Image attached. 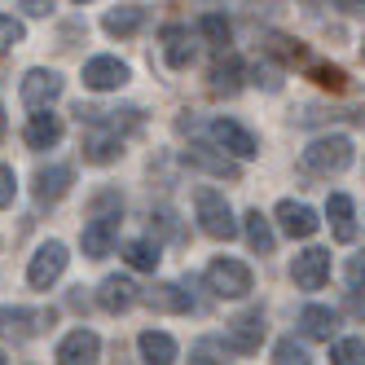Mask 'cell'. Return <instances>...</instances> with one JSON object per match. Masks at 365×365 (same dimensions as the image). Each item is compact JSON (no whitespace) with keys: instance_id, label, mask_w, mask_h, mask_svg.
Wrapping results in <instances>:
<instances>
[{"instance_id":"cell-19","label":"cell","mask_w":365,"mask_h":365,"mask_svg":"<svg viewBox=\"0 0 365 365\" xmlns=\"http://www.w3.org/2000/svg\"><path fill=\"white\" fill-rule=\"evenodd\" d=\"M299 326H304L308 339H330L334 326H339V317H334L330 308H322V304H308V308H304V317H299Z\"/></svg>"},{"instance_id":"cell-17","label":"cell","mask_w":365,"mask_h":365,"mask_svg":"<svg viewBox=\"0 0 365 365\" xmlns=\"http://www.w3.org/2000/svg\"><path fill=\"white\" fill-rule=\"evenodd\" d=\"M330 225H334V238L339 242H352L356 238V220H352V198L348 194H330Z\"/></svg>"},{"instance_id":"cell-5","label":"cell","mask_w":365,"mask_h":365,"mask_svg":"<svg viewBox=\"0 0 365 365\" xmlns=\"http://www.w3.org/2000/svg\"><path fill=\"white\" fill-rule=\"evenodd\" d=\"M66 269V247L62 242H44L36 255H31V269H27V282L36 286V291H48Z\"/></svg>"},{"instance_id":"cell-26","label":"cell","mask_w":365,"mask_h":365,"mask_svg":"<svg viewBox=\"0 0 365 365\" xmlns=\"http://www.w3.org/2000/svg\"><path fill=\"white\" fill-rule=\"evenodd\" d=\"M330 361L334 365H365V339H339L330 348Z\"/></svg>"},{"instance_id":"cell-22","label":"cell","mask_w":365,"mask_h":365,"mask_svg":"<svg viewBox=\"0 0 365 365\" xmlns=\"http://www.w3.org/2000/svg\"><path fill=\"white\" fill-rule=\"evenodd\" d=\"M242 229H247V242H251V251H259V255H269V251L277 247V238H273V229H269V220L259 216V212H247Z\"/></svg>"},{"instance_id":"cell-12","label":"cell","mask_w":365,"mask_h":365,"mask_svg":"<svg viewBox=\"0 0 365 365\" xmlns=\"http://www.w3.org/2000/svg\"><path fill=\"white\" fill-rule=\"evenodd\" d=\"M115 233H119V216H97V220H88V229H84V255H106L110 247H115Z\"/></svg>"},{"instance_id":"cell-20","label":"cell","mask_w":365,"mask_h":365,"mask_svg":"<svg viewBox=\"0 0 365 365\" xmlns=\"http://www.w3.org/2000/svg\"><path fill=\"white\" fill-rule=\"evenodd\" d=\"M145 299H150V308H163V312H185L190 308V295L180 291V286H172V282H154Z\"/></svg>"},{"instance_id":"cell-1","label":"cell","mask_w":365,"mask_h":365,"mask_svg":"<svg viewBox=\"0 0 365 365\" xmlns=\"http://www.w3.org/2000/svg\"><path fill=\"white\" fill-rule=\"evenodd\" d=\"M194 207H198V225H202V233H212V238H225V242L233 238V233H238V220H233L225 194H216V190H198Z\"/></svg>"},{"instance_id":"cell-23","label":"cell","mask_w":365,"mask_h":365,"mask_svg":"<svg viewBox=\"0 0 365 365\" xmlns=\"http://www.w3.org/2000/svg\"><path fill=\"white\" fill-rule=\"evenodd\" d=\"M141 18H145V9H141V5L110 9V14H106V31H110V36H133V31L141 27Z\"/></svg>"},{"instance_id":"cell-31","label":"cell","mask_w":365,"mask_h":365,"mask_svg":"<svg viewBox=\"0 0 365 365\" xmlns=\"http://www.w3.org/2000/svg\"><path fill=\"white\" fill-rule=\"evenodd\" d=\"M312 80H317L322 88H334V93H339V88L348 84V75L339 71V66H317V71H312Z\"/></svg>"},{"instance_id":"cell-14","label":"cell","mask_w":365,"mask_h":365,"mask_svg":"<svg viewBox=\"0 0 365 365\" xmlns=\"http://www.w3.org/2000/svg\"><path fill=\"white\" fill-rule=\"evenodd\" d=\"M137 348H141L145 365H172L176 361V344H172V334H163V330H141Z\"/></svg>"},{"instance_id":"cell-25","label":"cell","mask_w":365,"mask_h":365,"mask_svg":"<svg viewBox=\"0 0 365 365\" xmlns=\"http://www.w3.org/2000/svg\"><path fill=\"white\" fill-rule=\"evenodd\" d=\"M185 163L207 168V172H216V176H238V168H233L229 159H216V154H207V145H190V150H185Z\"/></svg>"},{"instance_id":"cell-15","label":"cell","mask_w":365,"mask_h":365,"mask_svg":"<svg viewBox=\"0 0 365 365\" xmlns=\"http://www.w3.org/2000/svg\"><path fill=\"white\" fill-rule=\"evenodd\" d=\"M71 168H40L36 172V198L40 202H58V198H66V190H71Z\"/></svg>"},{"instance_id":"cell-6","label":"cell","mask_w":365,"mask_h":365,"mask_svg":"<svg viewBox=\"0 0 365 365\" xmlns=\"http://www.w3.org/2000/svg\"><path fill=\"white\" fill-rule=\"evenodd\" d=\"M97 352H101V339L93 330H71L58 348V365H97Z\"/></svg>"},{"instance_id":"cell-2","label":"cell","mask_w":365,"mask_h":365,"mask_svg":"<svg viewBox=\"0 0 365 365\" xmlns=\"http://www.w3.org/2000/svg\"><path fill=\"white\" fill-rule=\"evenodd\" d=\"M207 286L220 299H242L251 291V269L238 259H216V264H207Z\"/></svg>"},{"instance_id":"cell-28","label":"cell","mask_w":365,"mask_h":365,"mask_svg":"<svg viewBox=\"0 0 365 365\" xmlns=\"http://www.w3.org/2000/svg\"><path fill=\"white\" fill-rule=\"evenodd\" d=\"M238 75H242V62L229 53V58H220V62L212 66V84H216V88H229V93H233V88H238Z\"/></svg>"},{"instance_id":"cell-33","label":"cell","mask_w":365,"mask_h":365,"mask_svg":"<svg viewBox=\"0 0 365 365\" xmlns=\"http://www.w3.org/2000/svg\"><path fill=\"white\" fill-rule=\"evenodd\" d=\"M348 282H352V291H365V255L348 259Z\"/></svg>"},{"instance_id":"cell-10","label":"cell","mask_w":365,"mask_h":365,"mask_svg":"<svg viewBox=\"0 0 365 365\" xmlns=\"http://www.w3.org/2000/svg\"><path fill=\"white\" fill-rule=\"evenodd\" d=\"M212 137H216V145H225L229 154H238V159H251V154H255V137L247 133L242 123H233V119H216V123H212Z\"/></svg>"},{"instance_id":"cell-35","label":"cell","mask_w":365,"mask_h":365,"mask_svg":"<svg viewBox=\"0 0 365 365\" xmlns=\"http://www.w3.org/2000/svg\"><path fill=\"white\" fill-rule=\"evenodd\" d=\"M0 365H5V352H0Z\"/></svg>"},{"instance_id":"cell-13","label":"cell","mask_w":365,"mask_h":365,"mask_svg":"<svg viewBox=\"0 0 365 365\" xmlns=\"http://www.w3.org/2000/svg\"><path fill=\"white\" fill-rule=\"evenodd\" d=\"M97 304L106 308V312H128L137 304V286L128 282V277H106L101 282V291H97Z\"/></svg>"},{"instance_id":"cell-32","label":"cell","mask_w":365,"mask_h":365,"mask_svg":"<svg viewBox=\"0 0 365 365\" xmlns=\"http://www.w3.org/2000/svg\"><path fill=\"white\" fill-rule=\"evenodd\" d=\"M14 190H18L14 168H5V163H0V207H9V202H14Z\"/></svg>"},{"instance_id":"cell-4","label":"cell","mask_w":365,"mask_h":365,"mask_svg":"<svg viewBox=\"0 0 365 365\" xmlns=\"http://www.w3.org/2000/svg\"><path fill=\"white\" fill-rule=\"evenodd\" d=\"M291 277H295V286H299V291H322V286L330 282V251H322V247H308L304 255H295Z\"/></svg>"},{"instance_id":"cell-9","label":"cell","mask_w":365,"mask_h":365,"mask_svg":"<svg viewBox=\"0 0 365 365\" xmlns=\"http://www.w3.org/2000/svg\"><path fill=\"white\" fill-rule=\"evenodd\" d=\"M277 220H282V229L291 233V238H312V233H317V212H312V207H304V202H277Z\"/></svg>"},{"instance_id":"cell-11","label":"cell","mask_w":365,"mask_h":365,"mask_svg":"<svg viewBox=\"0 0 365 365\" xmlns=\"http://www.w3.org/2000/svg\"><path fill=\"white\" fill-rule=\"evenodd\" d=\"M259 339H264V317H259V312H242V317L229 326V348L233 352H255Z\"/></svg>"},{"instance_id":"cell-34","label":"cell","mask_w":365,"mask_h":365,"mask_svg":"<svg viewBox=\"0 0 365 365\" xmlns=\"http://www.w3.org/2000/svg\"><path fill=\"white\" fill-rule=\"evenodd\" d=\"M0 137H5V110H0Z\"/></svg>"},{"instance_id":"cell-3","label":"cell","mask_w":365,"mask_h":365,"mask_svg":"<svg viewBox=\"0 0 365 365\" xmlns=\"http://www.w3.org/2000/svg\"><path fill=\"white\" fill-rule=\"evenodd\" d=\"M304 163L312 172H344L352 163V141L348 137H322L304 150Z\"/></svg>"},{"instance_id":"cell-8","label":"cell","mask_w":365,"mask_h":365,"mask_svg":"<svg viewBox=\"0 0 365 365\" xmlns=\"http://www.w3.org/2000/svg\"><path fill=\"white\" fill-rule=\"evenodd\" d=\"M58 93H62V75L53 71H27V80H22V101L31 110H44Z\"/></svg>"},{"instance_id":"cell-16","label":"cell","mask_w":365,"mask_h":365,"mask_svg":"<svg viewBox=\"0 0 365 365\" xmlns=\"http://www.w3.org/2000/svg\"><path fill=\"white\" fill-rule=\"evenodd\" d=\"M62 141V119L58 115H31L27 123V145L31 150H48V145H58Z\"/></svg>"},{"instance_id":"cell-7","label":"cell","mask_w":365,"mask_h":365,"mask_svg":"<svg viewBox=\"0 0 365 365\" xmlns=\"http://www.w3.org/2000/svg\"><path fill=\"white\" fill-rule=\"evenodd\" d=\"M84 84L93 93H110V88H123L128 84V66L119 58H93L84 66Z\"/></svg>"},{"instance_id":"cell-18","label":"cell","mask_w":365,"mask_h":365,"mask_svg":"<svg viewBox=\"0 0 365 365\" xmlns=\"http://www.w3.org/2000/svg\"><path fill=\"white\" fill-rule=\"evenodd\" d=\"M84 159L88 163H110V159H119V133H88L84 137Z\"/></svg>"},{"instance_id":"cell-30","label":"cell","mask_w":365,"mask_h":365,"mask_svg":"<svg viewBox=\"0 0 365 365\" xmlns=\"http://www.w3.org/2000/svg\"><path fill=\"white\" fill-rule=\"evenodd\" d=\"M18 40H22V22H14V18L0 14V53H9Z\"/></svg>"},{"instance_id":"cell-24","label":"cell","mask_w":365,"mask_h":365,"mask_svg":"<svg viewBox=\"0 0 365 365\" xmlns=\"http://www.w3.org/2000/svg\"><path fill=\"white\" fill-rule=\"evenodd\" d=\"M123 259L133 269H141V273H154V269H159V242H128Z\"/></svg>"},{"instance_id":"cell-29","label":"cell","mask_w":365,"mask_h":365,"mask_svg":"<svg viewBox=\"0 0 365 365\" xmlns=\"http://www.w3.org/2000/svg\"><path fill=\"white\" fill-rule=\"evenodd\" d=\"M273 356H277V365H312V361H308V352L295 344V339H277Z\"/></svg>"},{"instance_id":"cell-27","label":"cell","mask_w":365,"mask_h":365,"mask_svg":"<svg viewBox=\"0 0 365 365\" xmlns=\"http://www.w3.org/2000/svg\"><path fill=\"white\" fill-rule=\"evenodd\" d=\"M198 31H202L207 40H212L216 48H225V44L233 40V31H229V22H225L220 14H202V18H198Z\"/></svg>"},{"instance_id":"cell-21","label":"cell","mask_w":365,"mask_h":365,"mask_svg":"<svg viewBox=\"0 0 365 365\" xmlns=\"http://www.w3.org/2000/svg\"><path fill=\"white\" fill-rule=\"evenodd\" d=\"M163 44H168V66H190V58H194V44H190V31L185 27H168L163 31Z\"/></svg>"}]
</instances>
